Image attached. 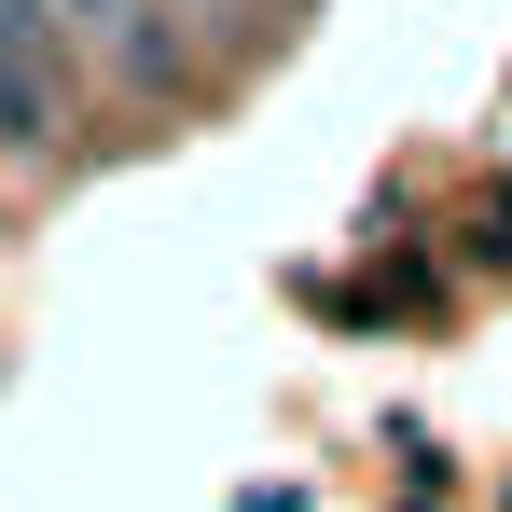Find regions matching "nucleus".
<instances>
[{
    "label": "nucleus",
    "instance_id": "nucleus-1",
    "mask_svg": "<svg viewBox=\"0 0 512 512\" xmlns=\"http://www.w3.org/2000/svg\"><path fill=\"white\" fill-rule=\"evenodd\" d=\"M56 42H70V0H0V139L14 153L56 139Z\"/></svg>",
    "mask_w": 512,
    "mask_h": 512
},
{
    "label": "nucleus",
    "instance_id": "nucleus-2",
    "mask_svg": "<svg viewBox=\"0 0 512 512\" xmlns=\"http://www.w3.org/2000/svg\"><path fill=\"white\" fill-rule=\"evenodd\" d=\"M167 14H180V0H70V42H84L125 97H167L180 84V28H167Z\"/></svg>",
    "mask_w": 512,
    "mask_h": 512
},
{
    "label": "nucleus",
    "instance_id": "nucleus-3",
    "mask_svg": "<svg viewBox=\"0 0 512 512\" xmlns=\"http://www.w3.org/2000/svg\"><path fill=\"white\" fill-rule=\"evenodd\" d=\"M471 263H499V277H512V194H499V208H471Z\"/></svg>",
    "mask_w": 512,
    "mask_h": 512
},
{
    "label": "nucleus",
    "instance_id": "nucleus-4",
    "mask_svg": "<svg viewBox=\"0 0 512 512\" xmlns=\"http://www.w3.org/2000/svg\"><path fill=\"white\" fill-rule=\"evenodd\" d=\"M194 14H222V0H194Z\"/></svg>",
    "mask_w": 512,
    "mask_h": 512
}]
</instances>
